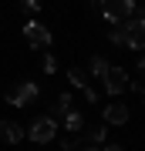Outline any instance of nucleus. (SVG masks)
Masks as SVG:
<instances>
[{
	"label": "nucleus",
	"instance_id": "nucleus-6",
	"mask_svg": "<svg viewBox=\"0 0 145 151\" xmlns=\"http://www.w3.org/2000/svg\"><path fill=\"white\" fill-rule=\"evenodd\" d=\"M125 47H132V50H145V20H132V24H125Z\"/></svg>",
	"mask_w": 145,
	"mask_h": 151
},
{
	"label": "nucleus",
	"instance_id": "nucleus-10",
	"mask_svg": "<svg viewBox=\"0 0 145 151\" xmlns=\"http://www.w3.org/2000/svg\"><path fill=\"white\" fill-rule=\"evenodd\" d=\"M108 37H111V44H115V47H125V24H115Z\"/></svg>",
	"mask_w": 145,
	"mask_h": 151
},
{
	"label": "nucleus",
	"instance_id": "nucleus-17",
	"mask_svg": "<svg viewBox=\"0 0 145 151\" xmlns=\"http://www.w3.org/2000/svg\"><path fill=\"white\" fill-rule=\"evenodd\" d=\"M138 70H142V77H145V57H142V64H138Z\"/></svg>",
	"mask_w": 145,
	"mask_h": 151
},
{
	"label": "nucleus",
	"instance_id": "nucleus-12",
	"mask_svg": "<svg viewBox=\"0 0 145 151\" xmlns=\"http://www.w3.org/2000/svg\"><path fill=\"white\" fill-rule=\"evenodd\" d=\"M68 77H71V84H74V87H81V91L88 87V84H85V74H81L78 67H71V70H68Z\"/></svg>",
	"mask_w": 145,
	"mask_h": 151
},
{
	"label": "nucleus",
	"instance_id": "nucleus-3",
	"mask_svg": "<svg viewBox=\"0 0 145 151\" xmlns=\"http://www.w3.org/2000/svg\"><path fill=\"white\" fill-rule=\"evenodd\" d=\"M24 37H27L31 47H37V50L51 47V30L44 27V24H37V20H27V24H24Z\"/></svg>",
	"mask_w": 145,
	"mask_h": 151
},
{
	"label": "nucleus",
	"instance_id": "nucleus-18",
	"mask_svg": "<svg viewBox=\"0 0 145 151\" xmlns=\"http://www.w3.org/2000/svg\"><path fill=\"white\" fill-rule=\"evenodd\" d=\"M81 151H98V148H91V145H85V148H81Z\"/></svg>",
	"mask_w": 145,
	"mask_h": 151
},
{
	"label": "nucleus",
	"instance_id": "nucleus-14",
	"mask_svg": "<svg viewBox=\"0 0 145 151\" xmlns=\"http://www.w3.org/2000/svg\"><path fill=\"white\" fill-rule=\"evenodd\" d=\"M41 67H44V70H47V74H54V67H58V60H54V57L47 54V57H44V64H41Z\"/></svg>",
	"mask_w": 145,
	"mask_h": 151
},
{
	"label": "nucleus",
	"instance_id": "nucleus-5",
	"mask_svg": "<svg viewBox=\"0 0 145 151\" xmlns=\"http://www.w3.org/2000/svg\"><path fill=\"white\" fill-rule=\"evenodd\" d=\"M101 84H105V91L108 94H122V91H128V70H122V67H108V74L101 77Z\"/></svg>",
	"mask_w": 145,
	"mask_h": 151
},
{
	"label": "nucleus",
	"instance_id": "nucleus-4",
	"mask_svg": "<svg viewBox=\"0 0 145 151\" xmlns=\"http://www.w3.org/2000/svg\"><path fill=\"white\" fill-rule=\"evenodd\" d=\"M54 131H58V121L54 118H37L31 124V131H27V138L37 141V145H47V141L54 138Z\"/></svg>",
	"mask_w": 145,
	"mask_h": 151
},
{
	"label": "nucleus",
	"instance_id": "nucleus-1",
	"mask_svg": "<svg viewBox=\"0 0 145 151\" xmlns=\"http://www.w3.org/2000/svg\"><path fill=\"white\" fill-rule=\"evenodd\" d=\"M101 14H105V20L122 24L135 14V0H101Z\"/></svg>",
	"mask_w": 145,
	"mask_h": 151
},
{
	"label": "nucleus",
	"instance_id": "nucleus-11",
	"mask_svg": "<svg viewBox=\"0 0 145 151\" xmlns=\"http://www.w3.org/2000/svg\"><path fill=\"white\" fill-rule=\"evenodd\" d=\"M91 70H95V77H105L108 74V60L105 57H91Z\"/></svg>",
	"mask_w": 145,
	"mask_h": 151
},
{
	"label": "nucleus",
	"instance_id": "nucleus-9",
	"mask_svg": "<svg viewBox=\"0 0 145 151\" xmlns=\"http://www.w3.org/2000/svg\"><path fill=\"white\" fill-rule=\"evenodd\" d=\"M64 128L71 131V134H81L85 121H81V114H78V111H68V114H64Z\"/></svg>",
	"mask_w": 145,
	"mask_h": 151
},
{
	"label": "nucleus",
	"instance_id": "nucleus-13",
	"mask_svg": "<svg viewBox=\"0 0 145 151\" xmlns=\"http://www.w3.org/2000/svg\"><path fill=\"white\" fill-rule=\"evenodd\" d=\"M85 134H88V141H101V138H105V128L98 124V128H88Z\"/></svg>",
	"mask_w": 145,
	"mask_h": 151
},
{
	"label": "nucleus",
	"instance_id": "nucleus-19",
	"mask_svg": "<svg viewBox=\"0 0 145 151\" xmlns=\"http://www.w3.org/2000/svg\"><path fill=\"white\" fill-rule=\"evenodd\" d=\"M142 97H145V87H142Z\"/></svg>",
	"mask_w": 145,
	"mask_h": 151
},
{
	"label": "nucleus",
	"instance_id": "nucleus-16",
	"mask_svg": "<svg viewBox=\"0 0 145 151\" xmlns=\"http://www.w3.org/2000/svg\"><path fill=\"white\" fill-rule=\"evenodd\" d=\"M105 151H122V148H118V145H108V148H105Z\"/></svg>",
	"mask_w": 145,
	"mask_h": 151
},
{
	"label": "nucleus",
	"instance_id": "nucleus-8",
	"mask_svg": "<svg viewBox=\"0 0 145 151\" xmlns=\"http://www.w3.org/2000/svg\"><path fill=\"white\" fill-rule=\"evenodd\" d=\"M105 121L108 124H125L128 121V108H125V104H108L105 108Z\"/></svg>",
	"mask_w": 145,
	"mask_h": 151
},
{
	"label": "nucleus",
	"instance_id": "nucleus-7",
	"mask_svg": "<svg viewBox=\"0 0 145 151\" xmlns=\"http://www.w3.org/2000/svg\"><path fill=\"white\" fill-rule=\"evenodd\" d=\"M0 138H4L7 145H17V141L24 138V128L17 121H0Z\"/></svg>",
	"mask_w": 145,
	"mask_h": 151
},
{
	"label": "nucleus",
	"instance_id": "nucleus-2",
	"mask_svg": "<svg viewBox=\"0 0 145 151\" xmlns=\"http://www.w3.org/2000/svg\"><path fill=\"white\" fill-rule=\"evenodd\" d=\"M41 87L34 81H24V84H14L10 91H7V104H14V108H27L31 101H37Z\"/></svg>",
	"mask_w": 145,
	"mask_h": 151
},
{
	"label": "nucleus",
	"instance_id": "nucleus-15",
	"mask_svg": "<svg viewBox=\"0 0 145 151\" xmlns=\"http://www.w3.org/2000/svg\"><path fill=\"white\" fill-rule=\"evenodd\" d=\"M24 7H31V10H41V0H24Z\"/></svg>",
	"mask_w": 145,
	"mask_h": 151
}]
</instances>
